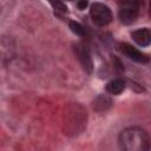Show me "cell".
Wrapping results in <instances>:
<instances>
[{
  "instance_id": "obj_5",
  "label": "cell",
  "mask_w": 151,
  "mask_h": 151,
  "mask_svg": "<svg viewBox=\"0 0 151 151\" xmlns=\"http://www.w3.org/2000/svg\"><path fill=\"white\" fill-rule=\"evenodd\" d=\"M118 48L119 51L125 54L127 58H130L131 60L136 61V63H139V64H146L149 63V57L144 53H142L140 51H138L136 47H133L132 45L130 44H126V42H122L118 45Z\"/></svg>"
},
{
  "instance_id": "obj_12",
  "label": "cell",
  "mask_w": 151,
  "mask_h": 151,
  "mask_svg": "<svg viewBox=\"0 0 151 151\" xmlns=\"http://www.w3.org/2000/svg\"><path fill=\"white\" fill-rule=\"evenodd\" d=\"M70 1H71V0H70Z\"/></svg>"
},
{
  "instance_id": "obj_2",
  "label": "cell",
  "mask_w": 151,
  "mask_h": 151,
  "mask_svg": "<svg viewBox=\"0 0 151 151\" xmlns=\"http://www.w3.org/2000/svg\"><path fill=\"white\" fill-rule=\"evenodd\" d=\"M139 13V1L138 0H123L119 6V19L123 24H132Z\"/></svg>"
},
{
  "instance_id": "obj_10",
  "label": "cell",
  "mask_w": 151,
  "mask_h": 151,
  "mask_svg": "<svg viewBox=\"0 0 151 151\" xmlns=\"http://www.w3.org/2000/svg\"><path fill=\"white\" fill-rule=\"evenodd\" d=\"M86 6H87V0H79L78 1V8L79 9H85Z\"/></svg>"
},
{
  "instance_id": "obj_9",
  "label": "cell",
  "mask_w": 151,
  "mask_h": 151,
  "mask_svg": "<svg viewBox=\"0 0 151 151\" xmlns=\"http://www.w3.org/2000/svg\"><path fill=\"white\" fill-rule=\"evenodd\" d=\"M50 2L57 12H60V13H66L67 12V7L63 2V0H50Z\"/></svg>"
},
{
  "instance_id": "obj_7",
  "label": "cell",
  "mask_w": 151,
  "mask_h": 151,
  "mask_svg": "<svg viewBox=\"0 0 151 151\" xmlns=\"http://www.w3.org/2000/svg\"><path fill=\"white\" fill-rule=\"evenodd\" d=\"M125 90V81L122 79H113L107 83L106 91L111 94H119Z\"/></svg>"
},
{
  "instance_id": "obj_6",
  "label": "cell",
  "mask_w": 151,
  "mask_h": 151,
  "mask_svg": "<svg viewBox=\"0 0 151 151\" xmlns=\"http://www.w3.org/2000/svg\"><path fill=\"white\" fill-rule=\"evenodd\" d=\"M132 39L139 46H149L151 44V32L147 28H139L132 32Z\"/></svg>"
},
{
  "instance_id": "obj_11",
  "label": "cell",
  "mask_w": 151,
  "mask_h": 151,
  "mask_svg": "<svg viewBox=\"0 0 151 151\" xmlns=\"http://www.w3.org/2000/svg\"><path fill=\"white\" fill-rule=\"evenodd\" d=\"M147 150H151V143H150V146H149V149Z\"/></svg>"
},
{
  "instance_id": "obj_4",
  "label": "cell",
  "mask_w": 151,
  "mask_h": 151,
  "mask_svg": "<svg viewBox=\"0 0 151 151\" xmlns=\"http://www.w3.org/2000/svg\"><path fill=\"white\" fill-rule=\"evenodd\" d=\"M74 52H76L77 58H78L81 67L84 68V71L87 73H91L93 71V61H92V58H91L87 46H85L84 44H76Z\"/></svg>"
},
{
  "instance_id": "obj_3",
  "label": "cell",
  "mask_w": 151,
  "mask_h": 151,
  "mask_svg": "<svg viewBox=\"0 0 151 151\" xmlns=\"http://www.w3.org/2000/svg\"><path fill=\"white\" fill-rule=\"evenodd\" d=\"M90 15H91L92 21L97 26H106L112 20L111 9L101 2H94L91 5Z\"/></svg>"
},
{
  "instance_id": "obj_8",
  "label": "cell",
  "mask_w": 151,
  "mask_h": 151,
  "mask_svg": "<svg viewBox=\"0 0 151 151\" xmlns=\"http://www.w3.org/2000/svg\"><path fill=\"white\" fill-rule=\"evenodd\" d=\"M70 28H71V31L73 33H76L77 35H80V37H83L85 34V32H86L85 27L83 25H80L79 22H77V21H71L70 22Z\"/></svg>"
},
{
  "instance_id": "obj_1",
  "label": "cell",
  "mask_w": 151,
  "mask_h": 151,
  "mask_svg": "<svg viewBox=\"0 0 151 151\" xmlns=\"http://www.w3.org/2000/svg\"><path fill=\"white\" fill-rule=\"evenodd\" d=\"M119 144L126 151H143L149 149L150 140L145 130L138 126H131L120 132Z\"/></svg>"
}]
</instances>
